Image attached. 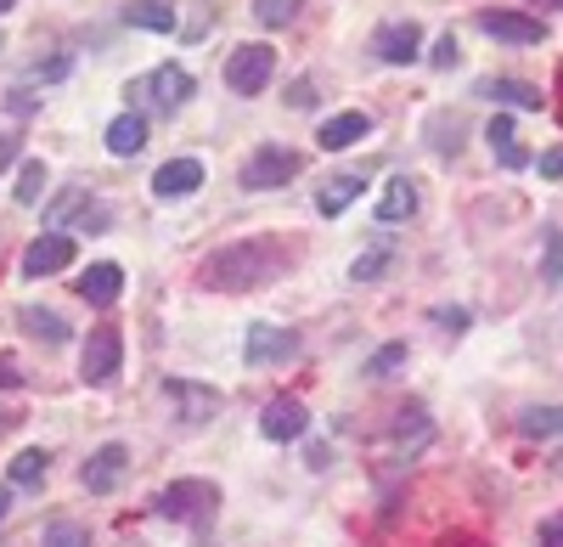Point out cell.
I'll use <instances>...</instances> for the list:
<instances>
[{
	"instance_id": "d4e9b609",
	"label": "cell",
	"mask_w": 563,
	"mask_h": 547,
	"mask_svg": "<svg viewBox=\"0 0 563 547\" xmlns=\"http://www.w3.org/2000/svg\"><path fill=\"white\" fill-rule=\"evenodd\" d=\"M519 435H525V440H552V435H563V406H530V413H519Z\"/></svg>"
},
{
	"instance_id": "603a6c76",
	"label": "cell",
	"mask_w": 563,
	"mask_h": 547,
	"mask_svg": "<svg viewBox=\"0 0 563 547\" xmlns=\"http://www.w3.org/2000/svg\"><path fill=\"white\" fill-rule=\"evenodd\" d=\"M124 23L130 29H147V34H169L175 29V7H169V0H130Z\"/></svg>"
},
{
	"instance_id": "5b68a950",
	"label": "cell",
	"mask_w": 563,
	"mask_h": 547,
	"mask_svg": "<svg viewBox=\"0 0 563 547\" xmlns=\"http://www.w3.org/2000/svg\"><path fill=\"white\" fill-rule=\"evenodd\" d=\"M305 350V339L282 322H249V339H243V361L249 368H276V361H294Z\"/></svg>"
},
{
	"instance_id": "d590c367",
	"label": "cell",
	"mask_w": 563,
	"mask_h": 547,
	"mask_svg": "<svg viewBox=\"0 0 563 547\" xmlns=\"http://www.w3.org/2000/svg\"><path fill=\"white\" fill-rule=\"evenodd\" d=\"M29 79H45V85H52V79H68V57H52V63H34V68H29Z\"/></svg>"
},
{
	"instance_id": "8992f818",
	"label": "cell",
	"mask_w": 563,
	"mask_h": 547,
	"mask_svg": "<svg viewBox=\"0 0 563 547\" xmlns=\"http://www.w3.org/2000/svg\"><path fill=\"white\" fill-rule=\"evenodd\" d=\"M299 169H305V158H299L294 147H260V153L243 164L238 180H243L249 193H271V187H288Z\"/></svg>"
},
{
	"instance_id": "30bf717a",
	"label": "cell",
	"mask_w": 563,
	"mask_h": 547,
	"mask_svg": "<svg viewBox=\"0 0 563 547\" xmlns=\"http://www.w3.org/2000/svg\"><path fill=\"white\" fill-rule=\"evenodd\" d=\"M74 265V238L68 232H40L23 249V277H57V271Z\"/></svg>"
},
{
	"instance_id": "3957f363",
	"label": "cell",
	"mask_w": 563,
	"mask_h": 547,
	"mask_svg": "<svg viewBox=\"0 0 563 547\" xmlns=\"http://www.w3.org/2000/svg\"><path fill=\"white\" fill-rule=\"evenodd\" d=\"M119 368H124V333H119L113 322L90 328L85 355H79V379H85L90 390H108V384L119 379Z\"/></svg>"
},
{
	"instance_id": "9c48e42d",
	"label": "cell",
	"mask_w": 563,
	"mask_h": 547,
	"mask_svg": "<svg viewBox=\"0 0 563 547\" xmlns=\"http://www.w3.org/2000/svg\"><path fill=\"white\" fill-rule=\"evenodd\" d=\"M192 90H198V79L186 74L180 63H164V68H153L147 79H141V97H147L153 108H164V113H175L180 102H192Z\"/></svg>"
},
{
	"instance_id": "277c9868",
	"label": "cell",
	"mask_w": 563,
	"mask_h": 547,
	"mask_svg": "<svg viewBox=\"0 0 563 547\" xmlns=\"http://www.w3.org/2000/svg\"><path fill=\"white\" fill-rule=\"evenodd\" d=\"M271 74H276V52L265 40H249L225 57V85L238 90V97H260V90L271 85Z\"/></svg>"
},
{
	"instance_id": "f35d334b",
	"label": "cell",
	"mask_w": 563,
	"mask_h": 547,
	"mask_svg": "<svg viewBox=\"0 0 563 547\" xmlns=\"http://www.w3.org/2000/svg\"><path fill=\"white\" fill-rule=\"evenodd\" d=\"M288 102H294V108H310V102H316V97H310V79H294V90H288Z\"/></svg>"
},
{
	"instance_id": "9a60e30c",
	"label": "cell",
	"mask_w": 563,
	"mask_h": 547,
	"mask_svg": "<svg viewBox=\"0 0 563 547\" xmlns=\"http://www.w3.org/2000/svg\"><path fill=\"white\" fill-rule=\"evenodd\" d=\"M203 187V164L198 158H169V164H158V175H153V193L169 204V198H192Z\"/></svg>"
},
{
	"instance_id": "8d00e7d4",
	"label": "cell",
	"mask_w": 563,
	"mask_h": 547,
	"mask_svg": "<svg viewBox=\"0 0 563 547\" xmlns=\"http://www.w3.org/2000/svg\"><path fill=\"white\" fill-rule=\"evenodd\" d=\"M23 384V368H18V355H0V390H18Z\"/></svg>"
},
{
	"instance_id": "836d02e7",
	"label": "cell",
	"mask_w": 563,
	"mask_h": 547,
	"mask_svg": "<svg viewBox=\"0 0 563 547\" xmlns=\"http://www.w3.org/2000/svg\"><path fill=\"white\" fill-rule=\"evenodd\" d=\"M434 322H440L445 333H467V310H462V305H440Z\"/></svg>"
},
{
	"instance_id": "83f0119b",
	"label": "cell",
	"mask_w": 563,
	"mask_h": 547,
	"mask_svg": "<svg viewBox=\"0 0 563 547\" xmlns=\"http://www.w3.org/2000/svg\"><path fill=\"white\" fill-rule=\"evenodd\" d=\"M40 547H90V530L79 519H52L40 536Z\"/></svg>"
},
{
	"instance_id": "7c38bea8",
	"label": "cell",
	"mask_w": 563,
	"mask_h": 547,
	"mask_svg": "<svg viewBox=\"0 0 563 547\" xmlns=\"http://www.w3.org/2000/svg\"><path fill=\"white\" fill-rule=\"evenodd\" d=\"M74 288H79L85 305L108 310V305H119V294H124V271H119L113 260H97V265H85L79 277H74Z\"/></svg>"
},
{
	"instance_id": "1f68e13d",
	"label": "cell",
	"mask_w": 563,
	"mask_h": 547,
	"mask_svg": "<svg viewBox=\"0 0 563 547\" xmlns=\"http://www.w3.org/2000/svg\"><path fill=\"white\" fill-rule=\"evenodd\" d=\"M541 277L558 288L563 283V232H547V271H541Z\"/></svg>"
},
{
	"instance_id": "5bb4252c",
	"label": "cell",
	"mask_w": 563,
	"mask_h": 547,
	"mask_svg": "<svg viewBox=\"0 0 563 547\" xmlns=\"http://www.w3.org/2000/svg\"><path fill=\"white\" fill-rule=\"evenodd\" d=\"M305 429H310L305 401H294V395L265 401V413H260V435H265V440H299Z\"/></svg>"
},
{
	"instance_id": "60d3db41",
	"label": "cell",
	"mask_w": 563,
	"mask_h": 547,
	"mask_svg": "<svg viewBox=\"0 0 563 547\" xmlns=\"http://www.w3.org/2000/svg\"><path fill=\"white\" fill-rule=\"evenodd\" d=\"M18 158V142H12V135H0V169H7Z\"/></svg>"
},
{
	"instance_id": "ee69618b",
	"label": "cell",
	"mask_w": 563,
	"mask_h": 547,
	"mask_svg": "<svg viewBox=\"0 0 563 547\" xmlns=\"http://www.w3.org/2000/svg\"><path fill=\"white\" fill-rule=\"evenodd\" d=\"M12 7H18V0H0V18H7V12H12Z\"/></svg>"
},
{
	"instance_id": "4dcf8cb0",
	"label": "cell",
	"mask_w": 563,
	"mask_h": 547,
	"mask_svg": "<svg viewBox=\"0 0 563 547\" xmlns=\"http://www.w3.org/2000/svg\"><path fill=\"white\" fill-rule=\"evenodd\" d=\"M299 7H305V0H254V18H260L265 29H288V23L299 18Z\"/></svg>"
},
{
	"instance_id": "b9f144b4",
	"label": "cell",
	"mask_w": 563,
	"mask_h": 547,
	"mask_svg": "<svg viewBox=\"0 0 563 547\" xmlns=\"http://www.w3.org/2000/svg\"><path fill=\"white\" fill-rule=\"evenodd\" d=\"M7 514H12V485H0V525H7Z\"/></svg>"
},
{
	"instance_id": "74e56055",
	"label": "cell",
	"mask_w": 563,
	"mask_h": 547,
	"mask_svg": "<svg viewBox=\"0 0 563 547\" xmlns=\"http://www.w3.org/2000/svg\"><path fill=\"white\" fill-rule=\"evenodd\" d=\"M541 175H547V180H563V147L541 153Z\"/></svg>"
},
{
	"instance_id": "7a4b0ae2",
	"label": "cell",
	"mask_w": 563,
	"mask_h": 547,
	"mask_svg": "<svg viewBox=\"0 0 563 547\" xmlns=\"http://www.w3.org/2000/svg\"><path fill=\"white\" fill-rule=\"evenodd\" d=\"M164 519H180V525H198L209 530L214 514H220V485L214 480H175L158 491V503H153Z\"/></svg>"
},
{
	"instance_id": "d6a6232c",
	"label": "cell",
	"mask_w": 563,
	"mask_h": 547,
	"mask_svg": "<svg viewBox=\"0 0 563 547\" xmlns=\"http://www.w3.org/2000/svg\"><path fill=\"white\" fill-rule=\"evenodd\" d=\"M429 63H434V68H456V63H462V45H456V34H440V40H434Z\"/></svg>"
},
{
	"instance_id": "ab89813d",
	"label": "cell",
	"mask_w": 563,
	"mask_h": 547,
	"mask_svg": "<svg viewBox=\"0 0 563 547\" xmlns=\"http://www.w3.org/2000/svg\"><path fill=\"white\" fill-rule=\"evenodd\" d=\"M305 463H310V469H327V463H333V451H327V446H310Z\"/></svg>"
},
{
	"instance_id": "52a82bcc",
	"label": "cell",
	"mask_w": 563,
	"mask_h": 547,
	"mask_svg": "<svg viewBox=\"0 0 563 547\" xmlns=\"http://www.w3.org/2000/svg\"><path fill=\"white\" fill-rule=\"evenodd\" d=\"M372 57H378V63H389V68H406V63H417V57H422V29H417L411 18H400V23H384V29H372Z\"/></svg>"
},
{
	"instance_id": "44dd1931",
	"label": "cell",
	"mask_w": 563,
	"mask_h": 547,
	"mask_svg": "<svg viewBox=\"0 0 563 547\" xmlns=\"http://www.w3.org/2000/svg\"><path fill=\"white\" fill-rule=\"evenodd\" d=\"M485 142H490V153L501 158V169H530V153L519 147V135H512V119H507V113H496V119L485 124Z\"/></svg>"
},
{
	"instance_id": "7402d4cb",
	"label": "cell",
	"mask_w": 563,
	"mask_h": 547,
	"mask_svg": "<svg viewBox=\"0 0 563 547\" xmlns=\"http://www.w3.org/2000/svg\"><path fill=\"white\" fill-rule=\"evenodd\" d=\"M90 209H97V204H90V187H63L52 204H45V232H68V220L79 215H90Z\"/></svg>"
},
{
	"instance_id": "484cf974",
	"label": "cell",
	"mask_w": 563,
	"mask_h": 547,
	"mask_svg": "<svg viewBox=\"0 0 563 547\" xmlns=\"http://www.w3.org/2000/svg\"><path fill=\"white\" fill-rule=\"evenodd\" d=\"M45 474H52V451L29 446L12 458V485H45Z\"/></svg>"
},
{
	"instance_id": "cb8c5ba5",
	"label": "cell",
	"mask_w": 563,
	"mask_h": 547,
	"mask_svg": "<svg viewBox=\"0 0 563 547\" xmlns=\"http://www.w3.org/2000/svg\"><path fill=\"white\" fill-rule=\"evenodd\" d=\"M18 322H23V333H29V339H40V344H68V333H74L57 310H40V305H29V310L18 316Z\"/></svg>"
},
{
	"instance_id": "e575fe53",
	"label": "cell",
	"mask_w": 563,
	"mask_h": 547,
	"mask_svg": "<svg viewBox=\"0 0 563 547\" xmlns=\"http://www.w3.org/2000/svg\"><path fill=\"white\" fill-rule=\"evenodd\" d=\"M536 547H563V514L541 519V530H536Z\"/></svg>"
},
{
	"instance_id": "ac0fdd59",
	"label": "cell",
	"mask_w": 563,
	"mask_h": 547,
	"mask_svg": "<svg viewBox=\"0 0 563 547\" xmlns=\"http://www.w3.org/2000/svg\"><path fill=\"white\" fill-rule=\"evenodd\" d=\"M361 187H366V175L361 169H344V175H333V180H321V193H316V209L327 215V220H339L355 198H361Z\"/></svg>"
},
{
	"instance_id": "f546056e",
	"label": "cell",
	"mask_w": 563,
	"mask_h": 547,
	"mask_svg": "<svg viewBox=\"0 0 563 547\" xmlns=\"http://www.w3.org/2000/svg\"><path fill=\"white\" fill-rule=\"evenodd\" d=\"M12 198H18V204H40V198H45V164H40V158H29V164L18 169Z\"/></svg>"
},
{
	"instance_id": "4fadbf2b",
	"label": "cell",
	"mask_w": 563,
	"mask_h": 547,
	"mask_svg": "<svg viewBox=\"0 0 563 547\" xmlns=\"http://www.w3.org/2000/svg\"><path fill=\"white\" fill-rule=\"evenodd\" d=\"M164 395L180 406L175 418H186V424H209V418L220 413V390H209V384H192V379H164Z\"/></svg>"
},
{
	"instance_id": "d6986e66",
	"label": "cell",
	"mask_w": 563,
	"mask_h": 547,
	"mask_svg": "<svg viewBox=\"0 0 563 547\" xmlns=\"http://www.w3.org/2000/svg\"><path fill=\"white\" fill-rule=\"evenodd\" d=\"M417 215V180L411 175H389L384 193H378V220L395 226V220H411Z\"/></svg>"
},
{
	"instance_id": "ba28073f",
	"label": "cell",
	"mask_w": 563,
	"mask_h": 547,
	"mask_svg": "<svg viewBox=\"0 0 563 547\" xmlns=\"http://www.w3.org/2000/svg\"><path fill=\"white\" fill-rule=\"evenodd\" d=\"M124 469H130V451H124L119 440H108V446L90 451V463L79 469V485H85L90 496H113L119 480H124Z\"/></svg>"
},
{
	"instance_id": "e0dca14e",
	"label": "cell",
	"mask_w": 563,
	"mask_h": 547,
	"mask_svg": "<svg viewBox=\"0 0 563 547\" xmlns=\"http://www.w3.org/2000/svg\"><path fill=\"white\" fill-rule=\"evenodd\" d=\"M479 97H490L496 108H525V113H541V85L530 79H479Z\"/></svg>"
},
{
	"instance_id": "7bdbcfd3",
	"label": "cell",
	"mask_w": 563,
	"mask_h": 547,
	"mask_svg": "<svg viewBox=\"0 0 563 547\" xmlns=\"http://www.w3.org/2000/svg\"><path fill=\"white\" fill-rule=\"evenodd\" d=\"M12 424H18V413H0V435H7Z\"/></svg>"
},
{
	"instance_id": "f6af8a7d",
	"label": "cell",
	"mask_w": 563,
	"mask_h": 547,
	"mask_svg": "<svg viewBox=\"0 0 563 547\" xmlns=\"http://www.w3.org/2000/svg\"><path fill=\"white\" fill-rule=\"evenodd\" d=\"M541 7H563V0H541Z\"/></svg>"
},
{
	"instance_id": "6da1fadb",
	"label": "cell",
	"mask_w": 563,
	"mask_h": 547,
	"mask_svg": "<svg viewBox=\"0 0 563 547\" xmlns=\"http://www.w3.org/2000/svg\"><path fill=\"white\" fill-rule=\"evenodd\" d=\"M294 265V249H276L271 238H238L214 254H203L198 265V283L214 288V294H243V288H260L265 277Z\"/></svg>"
},
{
	"instance_id": "8fae6325",
	"label": "cell",
	"mask_w": 563,
	"mask_h": 547,
	"mask_svg": "<svg viewBox=\"0 0 563 547\" xmlns=\"http://www.w3.org/2000/svg\"><path fill=\"white\" fill-rule=\"evenodd\" d=\"M474 23H479V34H490L501 45H541L547 40V23L530 12H479Z\"/></svg>"
},
{
	"instance_id": "ffe728a7",
	"label": "cell",
	"mask_w": 563,
	"mask_h": 547,
	"mask_svg": "<svg viewBox=\"0 0 563 547\" xmlns=\"http://www.w3.org/2000/svg\"><path fill=\"white\" fill-rule=\"evenodd\" d=\"M102 142H108V153H113V158H135L141 147H147V119H141L135 108H130V113H119V119L108 124Z\"/></svg>"
},
{
	"instance_id": "f1b7e54d",
	"label": "cell",
	"mask_w": 563,
	"mask_h": 547,
	"mask_svg": "<svg viewBox=\"0 0 563 547\" xmlns=\"http://www.w3.org/2000/svg\"><path fill=\"white\" fill-rule=\"evenodd\" d=\"M400 368H406V339H395V344H384V350L366 355V379H389V373H400Z\"/></svg>"
},
{
	"instance_id": "4316f807",
	"label": "cell",
	"mask_w": 563,
	"mask_h": 547,
	"mask_svg": "<svg viewBox=\"0 0 563 547\" xmlns=\"http://www.w3.org/2000/svg\"><path fill=\"white\" fill-rule=\"evenodd\" d=\"M389 260H395V243H372L366 254H355L350 277H355V283H378L384 271H389Z\"/></svg>"
},
{
	"instance_id": "2e32d148",
	"label": "cell",
	"mask_w": 563,
	"mask_h": 547,
	"mask_svg": "<svg viewBox=\"0 0 563 547\" xmlns=\"http://www.w3.org/2000/svg\"><path fill=\"white\" fill-rule=\"evenodd\" d=\"M372 135V113H333L321 130H316V147H327V153H344V147H355V142H366Z\"/></svg>"
}]
</instances>
